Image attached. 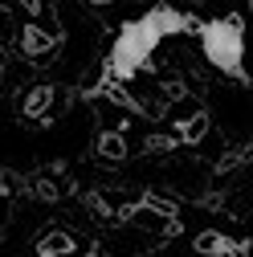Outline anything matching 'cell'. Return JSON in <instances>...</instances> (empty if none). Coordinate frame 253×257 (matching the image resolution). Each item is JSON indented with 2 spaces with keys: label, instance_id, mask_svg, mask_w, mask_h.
<instances>
[{
  "label": "cell",
  "instance_id": "obj_1",
  "mask_svg": "<svg viewBox=\"0 0 253 257\" xmlns=\"http://www.w3.org/2000/svg\"><path fill=\"white\" fill-rule=\"evenodd\" d=\"M192 29H196V21L184 17V13L172 9V5L147 9L143 17L126 21V25L118 29V37H114V45H110V53H106V78L131 82L147 61H151V53L160 49V41L180 37V33H192Z\"/></svg>",
  "mask_w": 253,
  "mask_h": 257
},
{
  "label": "cell",
  "instance_id": "obj_2",
  "mask_svg": "<svg viewBox=\"0 0 253 257\" xmlns=\"http://www.w3.org/2000/svg\"><path fill=\"white\" fill-rule=\"evenodd\" d=\"M192 33L200 37V49H204L212 70L229 74L237 82H249V74H245V21L237 13L212 17V21H196Z\"/></svg>",
  "mask_w": 253,
  "mask_h": 257
},
{
  "label": "cell",
  "instance_id": "obj_3",
  "mask_svg": "<svg viewBox=\"0 0 253 257\" xmlns=\"http://www.w3.org/2000/svg\"><path fill=\"white\" fill-rule=\"evenodd\" d=\"M192 249L200 257H249V241L245 237H229V233H216V229L196 233Z\"/></svg>",
  "mask_w": 253,
  "mask_h": 257
},
{
  "label": "cell",
  "instance_id": "obj_4",
  "mask_svg": "<svg viewBox=\"0 0 253 257\" xmlns=\"http://www.w3.org/2000/svg\"><path fill=\"white\" fill-rule=\"evenodd\" d=\"M176 135H180V143H200V139L208 135V114L196 110V114L180 118V122H176Z\"/></svg>",
  "mask_w": 253,
  "mask_h": 257
},
{
  "label": "cell",
  "instance_id": "obj_5",
  "mask_svg": "<svg viewBox=\"0 0 253 257\" xmlns=\"http://www.w3.org/2000/svg\"><path fill=\"white\" fill-rule=\"evenodd\" d=\"M21 49H25L29 57H41V53H49V49H53V37L45 33V29H37V25H29L25 33H21Z\"/></svg>",
  "mask_w": 253,
  "mask_h": 257
},
{
  "label": "cell",
  "instance_id": "obj_6",
  "mask_svg": "<svg viewBox=\"0 0 253 257\" xmlns=\"http://www.w3.org/2000/svg\"><path fill=\"white\" fill-rule=\"evenodd\" d=\"M74 233H49L41 245H37V257H66V253H74Z\"/></svg>",
  "mask_w": 253,
  "mask_h": 257
},
{
  "label": "cell",
  "instance_id": "obj_7",
  "mask_svg": "<svg viewBox=\"0 0 253 257\" xmlns=\"http://www.w3.org/2000/svg\"><path fill=\"white\" fill-rule=\"evenodd\" d=\"M94 151H98L102 159H122V155H126V139H122L118 131H106V135H98Z\"/></svg>",
  "mask_w": 253,
  "mask_h": 257
},
{
  "label": "cell",
  "instance_id": "obj_8",
  "mask_svg": "<svg viewBox=\"0 0 253 257\" xmlns=\"http://www.w3.org/2000/svg\"><path fill=\"white\" fill-rule=\"evenodd\" d=\"M49 102H53V90L49 86H37L33 94H25V114H45Z\"/></svg>",
  "mask_w": 253,
  "mask_h": 257
},
{
  "label": "cell",
  "instance_id": "obj_9",
  "mask_svg": "<svg viewBox=\"0 0 253 257\" xmlns=\"http://www.w3.org/2000/svg\"><path fill=\"white\" fill-rule=\"evenodd\" d=\"M86 257H102V253H98V249H90V253H86Z\"/></svg>",
  "mask_w": 253,
  "mask_h": 257
},
{
  "label": "cell",
  "instance_id": "obj_10",
  "mask_svg": "<svg viewBox=\"0 0 253 257\" xmlns=\"http://www.w3.org/2000/svg\"><path fill=\"white\" fill-rule=\"evenodd\" d=\"M94 5H114V0H94Z\"/></svg>",
  "mask_w": 253,
  "mask_h": 257
}]
</instances>
